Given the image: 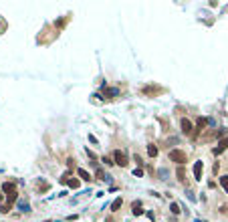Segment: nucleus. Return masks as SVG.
<instances>
[{
    "instance_id": "nucleus-24",
    "label": "nucleus",
    "mask_w": 228,
    "mask_h": 222,
    "mask_svg": "<svg viewBox=\"0 0 228 222\" xmlns=\"http://www.w3.org/2000/svg\"><path fill=\"white\" fill-rule=\"evenodd\" d=\"M87 156H89V157H91V160H97V157H95V153H93V152H91V149H87Z\"/></svg>"
},
{
    "instance_id": "nucleus-23",
    "label": "nucleus",
    "mask_w": 228,
    "mask_h": 222,
    "mask_svg": "<svg viewBox=\"0 0 228 222\" xmlns=\"http://www.w3.org/2000/svg\"><path fill=\"white\" fill-rule=\"evenodd\" d=\"M133 214H135V216H141V214H143V210H141V208H135V210H133Z\"/></svg>"
},
{
    "instance_id": "nucleus-12",
    "label": "nucleus",
    "mask_w": 228,
    "mask_h": 222,
    "mask_svg": "<svg viewBox=\"0 0 228 222\" xmlns=\"http://www.w3.org/2000/svg\"><path fill=\"white\" fill-rule=\"evenodd\" d=\"M220 186H222V190L228 194V176H220Z\"/></svg>"
},
{
    "instance_id": "nucleus-21",
    "label": "nucleus",
    "mask_w": 228,
    "mask_h": 222,
    "mask_svg": "<svg viewBox=\"0 0 228 222\" xmlns=\"http://www.w3.org/2000/svg\"><path fill=\"white\" fill-rule=\"evenodd\" d=\"M101 162H103V164H107V166H113V162H111L107 156H105V157H101Z\"/></svg>"
},
{
    "instance_id": "nucleus-17",
    "label": "nucleus",
    "mask_w": 228,
    "mask_h": 222,
    "mask_svg": "<svg viewBox=\"0 0 228 222\" xmlns=\"http://www.w3.org/2000/svg\"><path fill=\"white\" fill-rule=\"evenodd\" d=\"M0 212H2V214H8V212H10V204H4V206H0Z\"/></svg>"
},
{
    "instance_id": "nucleus-8",
    "label": "nucleus",
    "mask_w": 228,
    "mask_h": 222,
    "mask_svg": "<svg viewBox=\"0 0 228 222\" xmlns=\"http://www.w3.org/2000/svg\"><path fill=\"white\" fill-rule=\"evenodd\" d=\"M194 180H202V162H194Z\"/></svg>"
},
{
    "instance_id": "nucleus-10",
    "label": "nucleus",
    "mask_w": 228,
    "mask_h": 222,
    "mask_svg": "<svg viewBox=\"0 0 228 222\" xmlns=\"http://www.w3.org/2000/svg\"><path fill=\"white\" fill-rule=\"evenodd\" d=\"M67 186H69V188H79V186H81V180H77V178H69V180H67Z\"/></svg>"
},
{
    "instance_id": "nucleus-11",
    "label": "nucleus",
    "mask_w": 228,
    "mask_h": 222,
    "mask_svg": "<svg viewBox=\"0 0 228 222\" xmlns=\"http://www.w3.org/2000/svg\"><path fill=\"white\" fill-rule=\"evenodd\" d=\"M121 204H123V198H115L113 200V204H111V210H119V208H121Z\"/></svg>"
},
{
    "instance_id": "nucleus-1",
    "label": "nucleus",
    "mask_w": 228,
    "mask_h": 222,
    "mask_svg": "<svg viewBox=\"0 0 228 222\" xmlns=\"http://www.w3.org/2000/svg\"><path fill=\"white\" fill-rule=\"evenodd\" d=\"M170 160L176 162V164H180V166H184L188 157H186V153H184L182 149H172V152H170Z\"/></svg>"
},
{
    "instance_id": "nucleus-20",
    "label": "nucleus",
    "mask_w": 228,
    "mask_h": 222,
    "mask_svg": "<svg viewBox=\"0 0 228 222\" xmlns=\"http://www.w3.org/2000/svg\"><path fill=\"white\" fill-rule=\"evenodd\" d=\"M133 176L141 178V176H143V170H139V168H137V170H133Z\"/></svg>"
},
{
    "instance_id": "nucleus-4",
    "label": "nucleus",
    "mask_w": 228,
    "mask_h": 222,
    "mask_svg": "<svg viewBox=\"0 0 228 222\" xmlns=\"http://www.w3.org/2000/svg\"><path fill=\"white\" fill-rule=\"evenodd\" d=\"M210 123H212L210 119H206V117H198V121H196V131H194V138H196L198 133H200L202 129H204L206 125H210Z\"/></svg>"
},
{
    "instance_id": "nucleus-6",
    "label": "nucleus",
    "mask_w": 228,
    "mask_h": 222,
    "mask_svg": "<svg viewBox=\"0 0 228 222\" xmlns=\"http://www.w3.org/2000/svg\"><path fill=\"white\" fill-rule=\"evenodd\" d=\"M103 95H105L107 99H115V97L119 95V91L115 87H105V89H103Z\"/></svg>"
},
{
    "instance_id": "nucleus-3",
    "label": "nucleus",
    "mask_w": 228,
    "mask_h": 222,
    "mask_svg": "<svg viewBox=\"0 0 228 222\" xmlns=\"http://www.w3.org/2000/svg\"><path fill=\"white\" fill-rule=\"evenodd\" d=\"M226 149H228V135H226V138H222L220 142H218V146L214 147L212 152H214V156H220V153H224Z\"/></svg>"
},
{
    "instance_id": "nucleus-9",
    "label": "nucleus",
    "mask_w": 228,
    "mask_h": 222,
    "mask_svg": "<svg viewBox=\"0 0 228 222\" xmlns=\"http://www.w3.org/2000/svg\"><path fill=\"white\" fill-rule=\"evenodd\" d=\"M158 153H160V149H158V146L149 143V146H148V156H149V157H156Z\"/></svg>"
},
{
    "instance_id": "nucleus-18",
    "label": "nucleus",
    "mask_w": 228,
    "mask_h": 222,
    "mask_svg": "<svg viewBox=\"0 0 228 222\" xmlns=\"http://www.w3.org/2000/svg\"><path fill=\"white\" fill-rule=\"evenodd\" d=\"M6 200H8L6 204H14V202H16V192H14V194H10V196H8Z\"/></svg>"
},
{
    "instance_id": "nucleus-25",
    "label": "nucleus",
    "mask_w": 228,
    "mask_h": 222,
    "mask_svg": "<svg viewBox=\"0 0 228 222\" xmlns=\"http://www.w3.org/2000/svg\"><path fill=\"white\" fill-rule=\"evenodd\" d=\"M2 200H4V194H2V192H0V202H2Z\"/></svg>"
},
{
    "instance_id": "nucleus-19",
    "label": "nucleus",
    "mask_w": 228,
    "mask_h": 222,
    "mask_svg": "<svg viewBox=\"0 0 228 222\" xmlns=\"http://www.w3.org/2000/svg\"><path fill=\"white\" fill-rule=\"evenodd\" d=\"M18 208H20L22 212H28V204H27V202H20V204H18Z\"/></svg>"
},
{
    "instance_id": "nucleus-15",
    "label": "nucleus",
    "mask_w": 228,
    "mask_h": 222,
    "mask_svg": "<svg viewBox=\"0 0 228 222\" xmlns=\"http://www.w3.org/2000/svg\"><path fill=\"white\" fill-rule=\"evenodd\" d=\"M38 190L41 192H45V190H49V184H46L45 180H38Z\"/></svg>"
},
{
    "instance_id": "nucleus-13",
    "label": "nucleus",
    "mask_w": 228,
    "mask_h": 222,
    "mask_svg": "<svg viewBox=\"0 0 228 222\" xmlns=\"http://www.w3.org/2000/svg\"><path fill=\"white\" fill-rule=\"evenodd\" d=\"M79 176H81V180H91V174H89L87 170H81L79 168Z\"/></svg>"
},
{
    "instance_id": "nucleus-7",
    "label": "nucleus",
    "mask_w": 228,
    "mask_h": 222,
    "mask_svg": "<svg viewBox=\"0 0 228 222\" xmlns=\"http://www.w3.org/2000/svg\"><path fill=\"white\" fill-rule=\"evenodd\" d=\"M14 192H16V186L12 184V182H4V184H2V194L10 196V194H14Z\"/></svg>"
},
{
    "instance_id": "nucleus-16",
    "label": "nucleus",
    "mask_w": 228,
    "mask_h": 222,
    "mask_svg": "<svg viewBox=\"0 0 228 222\" xmlns=\"http://www.w3.org/2000/svg\"><path fill=\"white\" fill-rule=\"evenodd\" d=\"M170 210H172V214H178V212H180V206H178L176 202H172V204H170Z\"/></svg>"
},
{
    "instance_id": "nucleus-22",
    "label": "nucleus",
    "mask_w": 228,
    "mask_h": 222,
    "mask_svg": "<svg viewBox=\"0 0 228 222\" xmlns=\"http://www.w3.org/2000/svg\"><path fill=\"white\" fill-rule=\"evenodd\" d=\"M218 135H220V138H224V135H226V129H224V127H220V129H218Z\"/></svg>"
},
{
    "instance_id": "nucleus-14",
    "label": "nucleus",
    "mask_w": 228,
    "mask_h": 222,
    "mask_svg": "<svg viewBox=\"0 0 228 222\" xmlns=\"http://www.w3.org/2000/svg\"><path fill=\"white\" fill-rule=\"evenodd\" d=\"M176 176H178V180H186V178H184V176H186V172H184V166H180V168H178V172H176Z\"/></svg>"
},
{
    "instance_id": "nucleus-5",
    "label": "nucleus",
    "mask_w": 228,
    "mask_h": 222,
    "mask_svg": "<svg viewBox=\"0 0 228 222\" xmlns=\"http://www.w3.org/2000/svg\"><path fill=\"white\" fill-rule=\"evenodd\" d=\"M180 125H182V131L184 133H192V129H194V125H192V121L188 117H184L182 121H180Z\"/></svg>"
},
{
    "instance_id": "nucleus-2",
    "label": "nucleus",
    "mask_w": 228,
    "mask_h": 222,
    "mask_svg": "<svg viewBox=\"0 0 228 222\" xmlns=\"http://www.w3.org/2000/svg\"><path fill=\"white\" fill-rule=\"evenodd\" d=\"M113 157H115V164L121 166V168H125L127 162H129V160H127V156L121 152V149H115V152H113Z\"/></svg>"
}]
</instances>
